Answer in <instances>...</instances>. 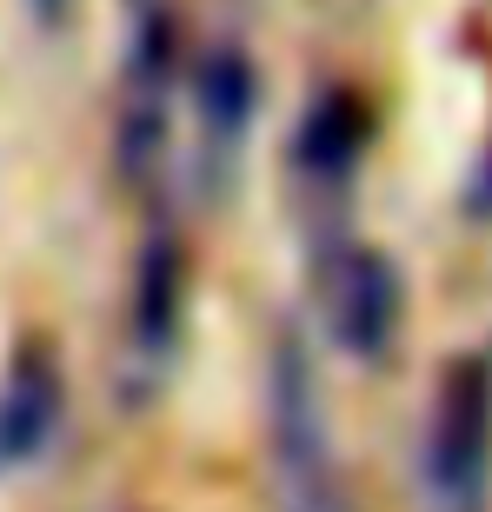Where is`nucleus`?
I'll use <instances>...</instances> for the list:
<instances>
[{
  "instance_id": "obj_3",
  "label": "nucleus",
  "mask_w": 492,
  "mask_h": 512,
  "mask_svg": "<svg viewBox=\"0 0 492 512\" xmlns=\"http://www.w3.org/2000/svg\"><path fill=\"white\" fill-rule=\"evenodd\" d=\"M313 293H320V320L346 360L379 366L393 353L399 320H406V293H399V273L379 247H366L353 233H320Z\"/></svg>"
},
{
  "instance_id": "obj_5",
  "label": "nucleus",
  "mask_w": 492,
  "mask_h": 512,
  "mask_svg": "<svg viewBox=\"0 0 492 512\" xmlns=\"http://www.w3.org/2000/svg\"><path fill=\"white\" fill-rule=\"evenodd\" d=\"M180 313H187V247L173 220H153L133 260V306H127V393L147 399L160 386V373L173 366L180 346Z\"/></svg>"
},
{
  "instance_id": "obj_2",
  "label": "nucleus",
  "mask_w": 492,
  "mask_h": 512,
  "mask_svg": "<svg viewBox=\"0 0 492 512\" xmlns=\"http://www.w3.org/2000/svg\"><path fill=\"white\" fill-rule=\"evenodd\" d=\"M419 486H426L433 512H486V493H492V373H486V360L446 366L433 413H426Z\"/></svg>"
},
{
  "instance_id": "obj_8",
  "label": "nucleus",
  "mask_w": 492,
  "mask_h": 512,
  "mask_svg": "<svg viewBox=\"0 0 492 512\" xmlns=\"http://www.w3.org/2000/svg\"><path fill=\"white\" fill-rule=\"evenodd\" d=\"M60 419V380L40 353H20V366L0 386V466H27L47 446Z\"/></svg>"
},
{
  "instance_id": "obj_6",
  "label": "nucleus",
  "mask_w": 492,
  "mask_h": 512,
  "mask_svg": "<svg viewBox=\"0 0 492 512\" xmlns=\"http://www.w3.org/2000/svg\"><path fill=\"white\" fill-rule=\"evenodd\" d=\"M360 147H366V114L346 94H320L306 107L300 133H293V193H300V213L313 220V240L340 233L346 187L360 173Z\"/></svg>"
},
{
  "instance_id": "obj_9",
  "label": "nucleus",
  "mask_w": 492,
  "mask_h": 512,
  "mask_svg": "<svg viewBox=\"0 0 492 512\" xmlns=\"http://www.w3.org/2000/svg\"><path fill=\"white\" fill-rule=\"evenodd\" d=\"M34 7H40V14H60V7H67V0H34Z\"/></svg>"
},
{
  "instance_id": "obj_1",
  "label": "nucleus",
  "mask_w": 492,
  "mask_h": 512,
  "mask_svg": "<svg viewBox=\"0 0 492 512\" xmlns=\"http://www.w3.org/2000/svg\"><path fill=\"white\" fill-rule=\"evenodd\" d=\"M266 479L273 512H353V479L340 466L326 386L300 326H280L266 353Z\"/></svg>"
},
{
  "instance_id": "obj_7",
  "label": "nucleus",
  "mask_w": 492,
  "mask_h": 512,
  "mask_svg": "<svg viewBox=\"0 0 492 512\" xmlns=\"http://www.w3.org/2000/svg\"><path fill=\"white\" fill-rule=\"evenodd\" d=\"M193 107H200V173H207L213 193H227L240 160H246L253 107H260V74H253L240 40H213L207 54H200V67H193Z\"/></svg>"
},
{
  "instance_id": "obj_4",
  "label": "nucleus",
  "mask_w": 492,
  "mask_h": 512,
  "mask_svg": "<svg viewBox=\"0 0 492 512\" xmlns=\"http://www.w3.org/2000/svg\"><path fill=\"white\" fill-rule=\"evenodd\" d=\"M173 74H180V47H173V20L147 14L120 67V100H114V167L127 187H153V173L167 160L173 133Z\"/></svg>"
}]
</instances>
